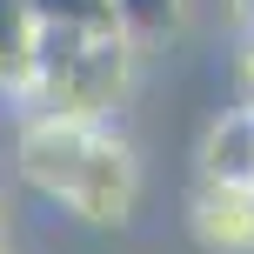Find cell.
I'll return each mask as SVG.
<instances>
[{
	"label": "cell",
	"mask_w": 254,
	"mask_h": 254,
	"mask_svg": "<svg viewBox=\"0 0 254 254\" xmlns=\"http://www.w3.org/2000/svg\"><path fill=\"white\" fill-rule=\"evenodd\" d=\"M13 174L87 228H127L140 207V154L114 121L20 114Z\"/></svg>",
	"instance_id": "6da1fadb"
},
{
	"label": "cell",
	"mask_w": 254,
	"mask_h": 254,
	"mask_svg": "<svg viewBox=\"0 0 254 254\" xmlns=\"http://www.w3.org/2000/svg\"><path fill=\"white\" fill-rule=\"evenodd\" d=\"M34 47H40V20L27 0H0V94L20 101L34 80Z\"/></svg>",
	"instance_id": "5b68a950"
},
{
	"label": "cell",
	"mask_w": 254,
	"mask_h": 254,
	"mask_svg": "<svg viewBox=\"0 0 254 254\" xmlns=\"http://www.w3.org/2000/svg\"><path fill=\"white\" fill-rule=\"evenodd\" d=\"M140 47L121 27H40L34 80L20 94V114H74V121H114L134 94Z\"/></svg>",
	"instance_id": "7a4b0ae2"
},
{
	"label": "cell",
	"mask_w": 254,
	"mask_h": 254,
	"mask_svg": "<svg viewBox=\"0 0 254 254\" xmlns=\"http://www.w3.org/2000/svg\"><path fill=\"white\" fill-rule=\"evenodd\" d=\"M27 7H34L40 27H74V34L114 27V0H27Z\"/></svg>",
	"instance_id": "52a82bcc"
},
{
	"label": "cell",
	"mask_w": 254,
	"mask_h": 254,
	"mask_svg": "<svg viewBox=\"0 0 254 254\" xmlns=\"http://www.w3.org/2000/svg\"><path fill=\"white\" fill-rule=\"evenodd\" d=\"M207 7H234V0H188V13H207Z\"/></svg>",
	"instance_id": "9c48e42d"
},
{
	"label": "cell",
	"mask_w": 254,
	"mask_h": 254,
	"mask_svg": "<svg viewBox=\"0 0 254 254\" xmlns=\"http://www.w3.org/2000/svg\"><path fill=\"white\" fill-rule=\"evenodd\" d=\"M201 174L207 181H254V107H228L201 134Z\"/></svg>",
	"instance_id": "277c9868"
},
{
	"label": "cell",
	"mask_w": 254,
	"mask_h": 254,
	"mask_svg": "<svg viewBox=\"0 0 254 254\" xmlns=\"http://www.w3.org/2000/svg\"><path fill=\"white\" fill-rule=\"evenodd\" d=\"M188 228L207 254H254V181H194Z\"/></svg>",
	"instance_id": "3957f363"
},
{
	"label": "cell",
	"mask_w": 254,
	"mask_h": 254,
	"mask_svg": "<svg viewBox=\"0 0 254 254\" xmlns=\"http://www.w3.org/2000/svg\"><path fill=\"white\" fill-rule=\"evenodd\" d=\"M114 27L134 47H154V40H174L188 27V0H114Z\"/></svg>",
	"instance_id": "8992f818"
},
{
	"label": "cell",
	"mask_w": 254,
	"mask_h": 254,
	"mask_svg": "<svg viewBox=\"0 0 254 254\" xmlns=\"http://www.w3.org/2000/svg\"><path fill=\"white\" fill-rule=\"evenodd\" d=\"M234 13H241V27L254 34V0H234Z\"/></svg>",
	"instance_id": "ba28073f"
}]
</instances>
